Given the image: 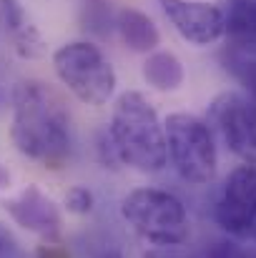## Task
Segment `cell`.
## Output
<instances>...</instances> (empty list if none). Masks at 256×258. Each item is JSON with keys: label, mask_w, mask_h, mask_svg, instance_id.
I'll return each instance as SVG.
<instances>
[{"label": "cell", "mask_w": 256, "mask_h": 258, "mask_svg": "<svg viewBox=\"0 0 256 258\" xmlns=\"http://www.w3.org/2000/svg\"><path fill=\"white\" fill-rule=\"evenodd\" d=\"M5 98V88H3V83H0V100Z\"/></svg>", "instance_id": "7402d4cb"}, {"label": "cell", "mask_w": 256, "mask_h": 258, "mask_svg": "<svg viewBox=\"0 0 256 258\" xmlns=\"http://www.w3.org/2000/svg\"><path fill=\"white\" fill-rule=\"evenodd\" d=\"M35 258H71V251L61 241H43L35 248Z\"/></svg>", "instance_id": "ac0fdd59"}, {"label": "cell", "mask_w": 256, "mask_h": 258, "mask_svg": "<svg viewBox=\"0 0 256 258\" xmlns=\"http://www.w3.org/2000/svg\"><path fill=\"white\" fill-rule=\"evenodd\" d=\"M108 136L123 166L141 173H159L169 161L164 123L159 120V113L146 100V95L136 90L118 95Z\"/></svg>", "instance_id": "7a4b0ae2"}, {"label": "cell", "mask_w": 256, "mask_h": 258, "mask_svg": "<svg viewBox=\"0 0 256 258\" xmlns=\"http://www.w3.org/2000/svg\"><path fill=\"white\" fill-rule=\"evenodd\" d=\"M131 228L156 246H181L188 238V213L178 196L164 188H136L121 201Z\"/></svg>", "instance_id": "277c9868"}, {"label": "cell", "mask_w": 256, "mask_h": 258, "mask_svg": "<svg viewBox=\"0 0 256 258\" xmlns=\"http://www.w3.org/2000/svg\"><path fill=\"white\" fill-rule=\"evenodd\" d=\"M8 185H10V173H8V168L0 163V190L8 188Z\"/></svg>", "instance_id": "44dd1931"}, {"label": "cell", "mask_w": 256, "mask_h": 258, "mask_svg": "<svg viewBox=\"0 0 256 258\" xmlns=\"http://www.w3.org/2000/svg\"><path fill=\"white\" fill-rule=\"evenodd\" d=\"M53 68L63 86L85 105H103L116 90V71L93 43L76 40L61 45L53 53Z\"/></svg>", "instance_id": "5b68a950"}, {"label": "cell", "mask_w": 256, "mask_h": 258, "mask_svg": "<svg viewBox=\"0 0 256 258\" xmlns=\"http://www.w3.org/2000/svg\"><path fill=\"white\" fill-rule=\"evenodd\" d=\"M143 258H198L196 253H186L178 246H159V248H148Z\"/></svg>", "instance_id": "ffe728a7"}, {"label": "cell", "mask_w": 256, "mask_h": 258, "mask_svg": "<svg viewBox=\"0 0 256 258\" xmlns=\"http://www.w3.org/2000/svg\"><path fill=\"white\" fill-rule=\"evenodd\" d=\"M143 78L146 83L161 93H169V90H178L183 83V66L181 60L166 53V50H159V53H151L143 63Z\"/></svg>", "instance_id": "4fadbf2b"}, {"label": "cell", "mask_w": 256, "mask_h": 258, "mask_svg": "<svg viewBox=\"0 0 256 258\" xmlns=\"http://www.w3.org/2000/svg\"><path fill=\"white\" fill-rule=\"evenodd\" d=\"M209 123L234 156L256 166V98L236 90L221 93L209 108Z\"/></svg>", "instance_id": "8992f818"}, {"label": "cell", "mask_w": 256, "mask_h": 258, "mask_svg": "<svg viewBox=\"0 0 256 258\" xmlns=\"http://www.w3.org/2000/svg\"><path fill=\"white\" fill-rule=\"evenodd\" d=\"M0 23L20 58L38 60L45 55V40L18 0H0Z\"/></svg>", "instance_id": "30bf717a"}, {"label": "cell", "mask_w": 256, "mask_h": 258, "mask_svg": "<svg viewBox=\"0 0 256 258\" xmlns=\"http://www.w3.org/2000/svg\"><path fill=\"white\" fill-rule=\"evenodd\" d=\"M13 146L43 168L61 171L73 151L71 115L61 95L40 81L13 88Z\"/></svg>", "instance_id": "6da1fadb"}, {"label": "cell", "mask_w": 256, "mask_h": 258, "mask_svg": "<svg viewBox=\"0 0 256 258\" xmlns=\"http://www.w3.org/2000/svg\"><path fill=\"white\" fill-rule=\"evenodd\" d=\"M164 133L166 156L173 171L191 185L211 183L219 166V151L211 125L191 113H171L164 123Z\"/></svg>", "instance_id": "3957f363"}, {"label": "cell", "mask_w": 256, "mask_h": 258, "mask_svg": "<svg viewBox=\"0 0 256 258\" xmlns=\"http://www.w3.org/2000/svg\"><path fill=\"white\" fill-rule=\"evenodd\" d=\"M0 258H28L20 241L5 223H0Z\"/></svg>", "instance_id": "2e32d148"}, {"label": "cell", "mask_w": 256, "mask_h": 258, "mask_svg": "<svg viewBox=\"0 0 256 258\" xmlns=\"http://www.w3.org/2000/svg\"><path fill=\"white\" fill-rule=\"evenodd\" d=\"M98 158H100V163H103L106 168H118V166H121V158H118V153H116V146H113L108 131H103V133L98 136Z\"/></svg>", "instance_id": "e0dca14e"}, {"label": "cell", "mask_w": 256, "mask_h": 258, "mask_svg": "<svg viewBox=\"0 0 256 258\" xmlns=\"http://www.w3.org/2000/svg\"><path fill=\"white\" fill-rule=\"evenodd\" d=\"M85 256L88 258H126L121 253V248L118 246H113V243H90V248L85 246Z\"/></svg>", "instance_id": "d6986e66"}, {"label": "cell", "mask_w": 256, "mask_h": 258, "mask_svg": "<svg viewBox=\"0 0 256 258\" xmlns=\"http://www.w3.org/2000/svg\"><path fill=\"white\" fill-rule=\"evenodd\" d=\"M224 20L231 48L256 58V0H226Z\"/></svg>", "instance_id": "8fae6325"}, {"label": "cell", "mask_w": 256, "mask_h": 258, "mask_svg": "<svg viewBox=\"0 0 256 258\" xmlns=\"http://www.w3.org/2000/svg\"><path fill=\"white\" fill-rule=\"evenodd\" d=\"M254 238H256V228H254Z\"/></svg>", "instance_id": "603a6c76"}, {"label": "cell", "mask_w": 256, "mask_h": 258, "mask_svg": "<svg viewBox=\"0 0 256 258\" xmlns=\"http://www.w3.org/2000/svg\"><path fill=\"white\" fill-rule=\"evenodd\" d=\"M5 211L20 228H25L45 241H58L63 216H61L58 206L53 203V198H48L40 188L28 185L15 198L5 201Z\"/></svg>", "instance_id": "9c48e42d"}, {"label": "cell", "mask_w": 256, "mask_h": 258, "mask_svg": "<svg viewBox=\"0 0 256 258\" xmlns=\"http://www.w3.org/2000/svg\"><path fill=\"white\" fill-rule=\"evenodd\" d=\"M83 23H85V30L106 38L111 33V28L116 25V18H113L111 5L106 0H88L83 10Z\"/></svg>", "instance_id": "5bb4252c"}, {"label": "cell", "mask_w": 256, "mask_h": 258, "mask_svg": "<svg viewBox=\"0 0 256 258\" xmlns=\"http://www.w3.org/2000/svg\"><path fill=\"white\" fill-rule=\"evenodd\" d=\"M116 28H118L123 43L136 53H151L161 43V35H159V28L153 25V20L136 8L118 10Z\"/></svg>", "instance_id": "7c38bea8"}, {"label": "cell", "mask_w": 256, "mask_h": 258, "mask_svg": "<svg viewBox=\"0 0 256 258\" xmlns=\"http://www.w3.org/2000/svg\"><path fill=\"white\" fill-rule=\"evenodd\" d=\"M216 223L234 238L254 236L256 228V166L244 163L226 175L216 203Z\"/></svg>", "instance_id": "52a82bcc"}, {"label": "cell", "mask_w": 256, "mask_h": 258, "mask_svg": "<svg viewBox=\"0 0 256 258\" xmlns=\"http://www.w3.org/2000/svg\"><path fill=\"white\" fill-rule=\"evenodd\" d=\"M66 208L71 213H78L85 216L93 211V193L85 188V185H73L68 193H66Z\"/></svg>", "instance_id": "9a60e30c"}, {"label": "cell", "mask_w": 256, "mask_h": 258, "mask_svg": "<svg viewBox=\"0 0 256 258\" xmlns=\"http://www.w3.org/2000/svg\"><path fill=\"white\" fill-rule=\"evenodd\" d=\"M159 5L166 13L171 25L178 30V35L188 43L211 45L226 35L224 10L216 5L193 0H159Z\"/></svg>", "instance_id": "ba28073f"}]
</instances>
